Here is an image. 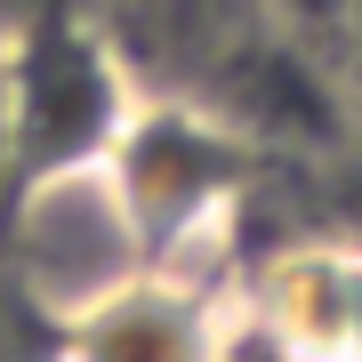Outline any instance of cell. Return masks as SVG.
Wrapping results in <instances>:
<instances>
[{"label":"cell","instance_id":"obj_1","mask_svg":"<svg viewBox=\"0 0 362 362\" xmlns=\"http://www.w3.org/2000/svg\"><path fill=\"white\" fill-rule=\"evenodd\" d=\"M145 266L161 258L121 194L113 161H65L16 177L8 209H0V274L40 338L89 314L97 298H113L121 282H137Z\"/></svg>","mask_w":362,"mask_h":362},{"label":"cell","instance_id":"obj_2","mask_svg":"<svg viewBox=\"0 0 362 362\" xmlns=\"http://www.w3.org/2000/svg\"><path fill=\"white\" fill-rule=\"evenodd\" d=\"M113 177L129 194L145 242L161 266H218V250L233 242L242 218V129L218 105L185 97V89H145L113 153Z\"/></svg>","mask_w":362,"mask_h":362},{"label":"cell","instance_id":"obj_3","mask_svg":"<svg viewBox=\"0 0 362 362\" xmlns=\"http://www.w3.org/2000/svg\"><path fill=\"white\" fill-rule=\"evenodd\" d=\"M0 97H8V137L16 169H65V161H105L145 105V73L113 40L97 8L49 16V25L0 40Z\"/></svg>","mask_w":362,"mask_h":362},{"label":"cell","instance_id":"obj_4","mask_svg":"<svg viewBox=\"0 0 362 362\" xmlns=\"http://www.w3.org/2000/svg\"><path fill=\"white\" fill-rule=\"evenodd\" d=\"M242 354V290L226 266H145L137 282L97 298L65 330H49V362H233Z\"/></svg>","mask_w":362,"mask_h":362},{"label":"cell","instance_id":"obj_5","mask_svg":"<svg viewBox=\"0 0 362 362\" xmlns=\"http://www.w3.org/2000/svg\"><path fill=\"white\" fill-rule=\"evenodd\" d=\"M242 338L274 362H362V233L266 250L242 282Z\"/></svg>","mask_w":362,"mask_h":362},{"label":"cell","instance_id":"obj_6","mask_svg":"<svg viewBox=\"0 0 362 362\" xmlns=\"http://www.w3.org/2000/svg\"><path fill=\"white\" fill-rule=\"evenodd\" d=\"M258 16L282 40H298V49H314V57L338 65V16H346V0H258Z\"/></svg>","mask_w":362,"mask_h":362},{"label":"cell","instance_id":"obj_7","mask_svg":"<svg viewBox=\"0 0 362 362\" xmlns=\"http://www.w3.org/2000/svg\"><path fill=\"white\" fill-rule=\"evenodd\" d=\"M81 8H97V0H0V40L49 25V16H81Z\"/></svg>","mask_w":362,"mask_h":362},{"label":"cell","instance_id":"obj_8","mask_svg":"<svg viewBox=\"0 0 362 362\" xmlns=\"http://www.w3.org/2000/svg\"><path fill=\"white\" fill-rule=\"evenodd\" d=\"M338 73L362 97V0H346V16H338Z\"/></svg>","mask_w":362,"mask_h":362},{"label":"cell","instance_id":"obj_9","mask_svg":"<svg viewBox=\"0 0 362 362\" xmlns=\"http://www.w3.org/2000/svg\"><path fill=\"white\" fill-rule=\"evenodd\" d=\"M25 330H33V314L16 306L8 274H0V362H25Z\"/></svg>","mask_w":362,"mask_h":362},{"label":"cell","instance_id":"obj_10","mask_svg":"<svg viewBox=\"0 0 362 362\" xmlns=\"http://www.w3.org/2000/svg\"><path fill=\"white\" fill-rule=\"evenodd\" d=\"M16 137H8V97H0V209H8V194H16Z\"/></svg>","mask_w":362,"mask_h":362}]
</instances>
